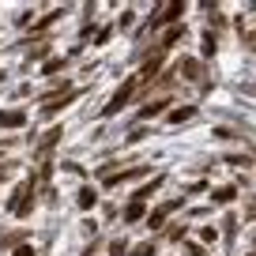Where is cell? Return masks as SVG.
<instances>
[{"instance_id":"7402d4cb","label":"cell","mask_w":256,"mask_h":256,"mask_svg":"<svg viewBox=\"0 0 256 256\" xmlns=\"http://www.w3.org/2000/svg\"><path fill=\"white\" fill-rule=\"evenodd\" d=\"M0 181H4V170H0Z\"/></svg>"},{"instance_id":"30bf717a","label":"cell","mask_w":256,"mask_h":256,"mask_svg":"<svg viewBox=\"0 0 256 256\" xmlns=\"http://www.w3.org/2000/svg\"><path fill=\"white\" fill-rule=\"evenodd\" d=\"M166 106H170V98H162V102H151V106L144 110V117H158V113L166 110Z\"/></svg>"},{"instance_id":"ac0fdd59","label":"cell","mask_w":256,"mask_h":256,"mask_svg":"<svg viewBox=\"0 0 256 256\" xmlns=\"http://www.w3.org/2000/svg\"><path fill=\"white\" fill-rule=\"evenodd\" d=\"M60 68H64V60H49V64H46V76H53V72H60Z\"/></svg>"},{"instance_id":"4fadbf2b","label":"cell","mask_w":256,"mask_h":256,"mask_svg":"<svg viewBox=\"0 0 256 256\" xmlns=\"http://www.w3.org/2000/svg\"><path fill=\"white\" fill-rule=\"evenodd\" d=\"M151 252H154V241H144V245L132 248V256H151Z\"/></svg>"},{"instance_id":"5b68a950","label":"cell","mask_w":256,"mask_h":256,"mask_svg":"<svg viewBox=\"0 0 256 256\" xmlns=\"http://www.w3.org/2000/svg\"><path fill=\"white\" fill-rule=\"evenodd\" d=\"M184 12V4H166V8H154V19H151V26H166V23H174L177 16Z\"/></svg>"},{"instance_id":"ba28073f","label":"cell","mask_w":256,"mask_h":256,"mask_svg":"<svg viewBox=\"0 0 256 256\" xmlns=\"http://www.w3.org/2000/svg\"><path fill=\"white\" fill-rule=\"evenodd\" d=\"M56 140H60V128H49L46 136H42V144H38V151H49V147L56 144Z\"/></svg>"},{"instance_id":"2e32d148","label":"cell","mask_w":256,"mask_h":256,"mask_svg":"<svg viewBox=\"0 0 256 256\" xmlns=\"http://www.w3.org/2000/svg\"><path fill=\"white\" fill-rule=\"evenodd\" d=\"M215 200H218V204H230V200H234V188H218Z\"/></svg>"},{"instance_id":"9a60e30c","label":"cell","mask_w":256,"mask_h":256,"mask_svg":"<svg viewBox=\"0 0 256 256\" xmlns=\"http://www.w3.org/2000/svg\"><path fill=\"white\" fill-rule=\"evenodd\" d=\"M215 53V34H204V56Z\"/></svg>"},{"instance_id":"9c48e42d","label":"cell","mask_w":256,"mask_h":256,"mask_svg":"<svg viewBox=\"0 0 256 256\" xmlns=\"http://www.w3.org/2000/svg\"><path fill=\"white\" fill-rule=\"evenodd\" d=\"M124 218H128V222H136V218H144V204H136V200H132V204L124 208Z\"/></svg>"},{"instance_id":"5bb4252c","label":"cell","mask_w":256,"mask_h":256,"mask_svg":"<svg viewBox=\"0 0 256 256\" xmlns=\"http://www.w3.org/2000/svg\"><path fill=\"white\" fill-rule=\"evenodd\" d=\"M181 72H184V76H200V64H196V60H184Z\"/></svg>"},{"instance_id":"8fae6325","label":"cell","mask_w":256,"mask_h":256,"mask_svg":"<svg viewBox=\"0 0 256 256\" xmlns=\"http://www.w3.org/2000/svg\"><path fill=\"white\" fill-rule=\"evenodd\" d=\"M192 117V110H188V106H181V110H174V113H170V120H174V124H181V120H188Z\"/></svg>"},{"instance_id":"44dd1931","label":"cell","mask_w":256,"mask_h":256,"mask_svg":"<svg viewBox=\"0 0 256 256\" xmlns=\"http://www.w3.org/2000/svg\"><path fill=\"white\" fill-rule=\"evenodd\" d=\"M16 256H34V252H30L26 245H19V248H16Z\"/></svg>"},{"instance_id":"3957f363","label":"cell","mask_w":256,"mask_h":256,"mask_svg":"<svg viewBox=\"0 0 256 256\" xmlns=\"http://www.w3.org/2000/svg\"><path fill=\"white\" fill-rule=\"evenodd\" d=\"M68 102H76V90L72 87L56 90V94H46V98H42V113H56L60 106H68Z\"/></svg>"},{"instance_id":"277c9868","label":"cell","mask_w":256,"mask_h":256,"mask_svg":"<svg viewBox=\"0 0 256 256\" xmlns=\"http://www.w3.org/2000/svg\"><path fill=\"white\" fill-rule=\"evenodd\" d=\"M177 208H181V200H166V204H162V208H154V211H151V215H147V222H151V226H154V230H158V226H162V222H166V218H170V215H174V211H177Z\"/></svg>"},{"instance_id":"d6986e66","label":"cell","mask_w":256,"mask_h":256,"mask_svg":"<svg viewBox=\"0 0 256 256\" xmlns=\"http://www.w3.org/2000/svg\"><path fill=\"white\" fill-rule=\"evenodd\" d=\"M113 256H124V241H113V248H110Z\"/></svg>"},{"instance_id":"7a4b0ae2","label":"cell","mask_w":256,"mask_h":256,"mask_svg":"<svg viewBox=\"0 0 256 256\" xmlns=\"http://www.w3.org/2000/svg\"><path fill=\"white\" fill-rule=\"evenodd\" d=\"M30 192H34V181H23L19 184V192H16V200H12V215H30V208H34V200H30Z\"/></svg>"},{"instance_id":"ffe728a7","label":"cell","mask_w":256,"mask_h":256,"mask_svg":"<svg viewBox=\"0 0 256 256\" xmlns=\"http://www.w3.org/2000/svg\"><path fill=\"white\" fill-rule=\"evenodd\" d=\"M188 256H204V248L200 245H188Z\"/></svg>"},{"instance_id":"8992f818","label":"cell","mask_w":256,"mask_h":256,"mask_svg":"<svg viewBox=\"0 0 256 256\" xmlns=\"http://www.w3.org/2000/svg\"><path fill=\"white\" fill-rule=\"evenodd\" d=\"M147 174V166H132V170H124V174H106V184H124V181H136V177H144Z\"/></svg>"},{"instance_id":"7c38bea8","label":"cell","mask_w":256,"mask_h":256,"mask_svg":"<svg viewBox=\"0 0 256 256\" xmlns=\"http://www.w3.org/2000/svg\"><path fill=\"white\" fill-rule=\"evenodd\" d=\"M80 208H94V188H83L80 192Z\"/></svg>"},{"instance_id":"e0dca14e","label":"cell","mask_w":256,"mask_h":256,"mask_svg":"<svg viewBox=\"0 0 256 256\" xmlns=\"http://www.w3.org/2000/svg\"><path fill=\"white\" fill-rule=\"evenodd\" d=\"M200 238H204V241H208V245H211V241L218 238V230H211V226H204V230H200Z\"/></svg>"},{"instance_id":"6da1fadb","label":"cell","mask_w":256,"mask_h":256,"mask_svg":"<svg viewBox=\"0 0 256 256\" xmlns=\"http://www.w3.org/2000/svg\"><path fill=\"white\" fill-rule=\"evenodd\" d=\"M136 90H140V80H128V83H120V87H117V94H113L110 98V102H106V117H113V113H120V110H124V102H132V94H136Z\"/></svg>"},{"instance_id":"52a82bcc","label":"cell","mask_w":256,"mask_h":256,"mask_svg":"<svg viewBox=\"0 0 256 256\" xmlns=\"http://www.w3.org/2000/svg\"><path fill=\"white\" fill-rule=\"evenodd\" d=\"M0 124H12V128H23L26 124V113H0Z\"/></svg>"}]
</instances>
